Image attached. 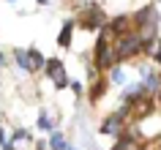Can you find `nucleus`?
Returning a JSON list of instances; mask_svg holds the SVG:
<instances>
[{
    "mask_svg": "<svg viewBox=\"0 0 161 150\" xmlns=\"http://www.w3.org/2000/svg\"><path fill=\"white\" fill-rule=\"evenodd\" d=\"M123 123H126V112H115L101 123V134H109V136H120L123 134Z\"/></svg>",
    "mask_w": 161,
    "mask_h": 150,
    "instance_id": "f257e3e1",
    "label": "nucleus"
},
{
    "mask_svg": "<svg viewBox=\"0 0 161 150\" xmlns=\"http://www.w3.org/2000/svg\"><path fill=\"white\" fill-rule=\"evenodd\" d=\"M47 74H49V79L58 85V87H66V85H68L66 66H63L60 60H47Z\"/></svg>",
    "mask_w": 161,
    "mask_h": 150,
    "instance_id": "f03ea898",
    "label": "nucleus"
},
{
    "mask_svg": "<svg viewBox=\"0 0 161 150\" xmlns=\"http://www.w3.org/2000/svg\"><path fill=\"white\" fill-rule=\"evenodd\" d=\"M14 60L19 63V68H22V71H33V60H30V52H25V49H14Z\"/></svg>",
    "mask_w": 161,
    "mask_h": 150,
    "instance_id": "7ed1b4c3",
    "label": "nucleus"
},
{
    "mask_svg": "<svg viewBox=\"0 0 161 150\" xmlns=\"http://www.w3.org/2000/svg\"><path fill=\"white\" fill-rule=\"evenodd\" d=\"M49 147H52V150H66V147H68L66 136H63V134H58V131H55V134H52V136H49Z\"/></svg>",
    "mask_w": 161,
    "mask_h": 150,
    "instance_id": "20e7f679",
    "label": "nucleus"
},
{
    "mask_svg": "<svg viewBox=\"0 0 161 150\" xmlns=\"http://www.w3.org/2000/svg\"><path fill=\"white\" fill-rule=\"evenodd\" d=\"M115 150H142V145H139L134 136H126L123 142H118V147H115Z\"/></svg>",
    "mask_w": 161,
    "mask_h": 150,
    "instance_id": "39448f33",
    "label": "nucleus"
},
{
    "mask_svg": "<svg viewBox=\"0 0 161 150\" xmlns=\"http://www.w3.org/2000/svg\"><path fill=\"white\" fill-rule=\"evenodd\" d=\"M30 52V60H33V71H38V68H47V60H44L41 52H36V49H27Z\"/></svg>",
    "mask_w": 161,
    "mask_h": 150,
    "instance_id": "423d86ee",
    "label": "nucleus"
},
{
    "mask_svg": "<svg viewBox=\"0 0 161 150\" xmlns=\"http://www.w3.org/2000/svg\"><path fill=\"white\" fill-rule=\"evenodd\" d=\"M109 79L115 85H123L126 82V71H123V68H118V66H112V74H109Z\"/></svg>",
    "mask_w": 161,
    "mask_h": 150,
    "instance_id": "0eeeda50",
    "label": "nucleus"
},
{
    "mask_svg": "<svg viewBox=\"0 0 161 150\" xmlns=\"http://www.w3.org/2000/svg\"><path fill=\"white\" fill-rule=\"evenodd\" d=\"M71 30H74V25H71V22H68L66 27H63V33H60V47H68V44H71Z\"/></svg>",
    "mask_w": 161,
    "mask_h": 150,
    "instance_id": "6e6552de",
    "label": "nucleus"
},
{
    "mask_svg": "<svg viewBox=\"0 0 161 150\" xmlns=\"http://www.w3.org/2000/svg\"><path fill=\"white\" fill-rule=\"evenodd\" d=\"M38 125H41V128H52V120L47 115H41V117H38Z\"/></svg>",
    "mask_w": 161,
    "mask_h": 150,
    "instance_id": "1a4fd4ad",
    "label": "nucleus"
},
{
    "mask_svg": "<svg viewBox=\"0 0 161 150\" xmlns=\"http://www.w3.org/2000/svg\"><path fill=\"white\" fill-rule=\"evenodd\" d=\"M11 136H14V139H27V136H30V134H27V131H22V128H17V131L11 134Z\"/></svg>",
    "mask_w": 161,
    "mask_h": 150,
    "instance_id": "9d476101",
    "label": "nucleus"
},
{
    "mask_svg": "<svg viewBox=\"0 0 161 150\" xmlns=\"http://www.w3.org/2000/svg\"><path fill=\"white\" fill-rule=\"evenodd\" d=\"M0 66H3V55H0Z\"/></svg>",
    "mask_w": 161,
    "mask_h": 150,
    "instance_id": "9b49d317",
    "label": "nucleus"
},
{
    "mask_svg": "<svg viewBox=\"0 0 161 150\" xmlns=\"http://www.w3.org/2000/svg\"><path fill=\"white\" fill-rule=\"evenodd\" d=\"M66 150H76V147H66Z\"/></svg>",
    "mask_w": 161,
    "mask_h": 150,
    "instance_id": "f8f14e48",
    "label": "nucleus"
},
{
    "mask_svg": "<svg viewBox=\"0 0 161 150\" xmlns=\"http://www.w3.org/2000/svg\"><path fill=\"white\" fill-rule=\"evenodd\" d=\"M8 3H14V0H8Z\"/></svg>",
    "mask_w": 161,
    "mask_h": 150,
    "instance_id": "ddd939ff",
    "label": "nucleus"
}]
</instances>
